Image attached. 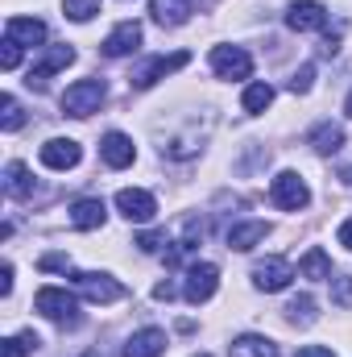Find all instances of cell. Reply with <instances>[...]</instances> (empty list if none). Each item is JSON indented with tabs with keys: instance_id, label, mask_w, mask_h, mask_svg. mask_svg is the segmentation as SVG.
I'll list each match as a JSON object with an SVG mask.
<instances>
[{
	"instance_id": "6da1fadb",
	"label": "cell",
	"mask_w": 352,
	"mask_h": 357,
	"mask_svg": "<svg viewBox=\"0 0 352 357\" xmlns=\"http://www.w3.org/2000/svg\"><path fill=\"white\" fill-rule=\"evenodd\" d=\"M33 307H38L46 320H54V324H67V328L79 324V303H75V295H67L63 287H42V291L33 295Z\"/></svg>"
},
{
	"instance_id": "7a4b0ae2",
	"label": "cell",
	"mask_w": 352,
	"mask_h": 357,
	"mask_svg": "<svg viewBox=\"0 0 352 357\" xmlns=\"http://www.w3.org/2000/svg\"><path fill=\"white\" fill-rule=\"evenodd\" d=\"M104 79H79V84H71V88L63 91V112L67 116H91V112H99V104H104Z\"/></svg>"
},
{
	"instance_id": "3957f363",
	"label": "cell",
	"mask_w": 352,
	"mask_h": 357,
	"mask_svg": "<svg viewBox=\"0 0 352 357\" xmlns=\"http://www.w3.org/2000/svg\"><path fill=\"white\" fill-rule=\"evenodd\" d=\"M191 63V54L186 50H175V54H158V59H150V63H141L133 75H129V84L137 91H145V88H154L158 79H166V75H175V71H182Z\"/></svg>"
},
{
	"instance_id": "277c9868",
	"label": "cell",
	"mask_w": 352,
	"mask_h": 357,
	"mask_svg": "<svg viewBox=\"0 0 352 357\" xmlns=\"http://www.w3.org/2000/svg\"><path fill=\"white\" fill-rule=\"evenodd\" d=\"M269 199L278 208H286V212H303L311 204V187L303 183V175L282 171V175H273V183H269Z\"/></svg>"
},
{
	"instance_id": "5b68a950",
	"label": "cell",
	"mask_w": 352,
	"mask_h": 357,
	"mask_svg": "<svg viewBox=\"0 0 352 357\" xmlns=\"http://www.w3.org/2000/svg\"><path fill=\"white\" fill-rule=\"evenodd\" d=\"M75 278V287H79V295L91 299V303H116V299H125L129 291L112 278V274H95V270H75L71 274Z\"/></svg>"
},
{
	"instance_id": "8992f818",
	"label": "cell",
	"mask_w": 352,
	"mask_h": 357,
	"mask_svg": "<svg viewBox=\"0 0 352 357\" xmlns=\"http://www.w3.org/2000/svg\"><path fill=\"white\" fill-rule=\"evenodd\" d=\"M211 71L220 79H249L253 75V59L245 46H216L211 50Z\"/></svg>"
},
{
	"instance_id": "52a82bcc",
	"label": "cell",
	"mask_w": 352,
	"mask_h": 357,
	"mask_svg": "<svg viewBox=\"0 0 352 357\" xmlns=\"http://www.w3.org/2000/svg\"><path fill=\"white\" fill-rule=\"evenodd\" d=\"M216 287H220V266L216 262H195V266L186 270L182 295H186V303H207L216 295Z\"/></svg>"
},
{
	"instance_id": "ba28073f",
	"label": "cell",
	"mask_w": 352,
	"mask_h": 357,
	"mask_svg": "<svg viewBox=\"0 0 352 357\" xmlns=\"http://www.w3.org/2000/svg\"><path fill=\"white\" fill-rule=\"evenodd\" d=\"M286 25L294 33H311V29H328V8L319 0H294L286 8Z\"/></svg>"
},
{
	"instance_id": "9c48e42d",
	"label": "cell",
	"mask_w": 352,
	"mask_h": 357,
	"mask_svg": "<svg viewBox=\"0 0 352 357\" xmlns=\"http://www.w3.org/2000/svg\"><path fill=\"white\" fill-rule=\"evenodd\" d=\"M71 63H75V50H71V46H50V50L29 67V79H25V84H29V88H46V79H50L54 71H67Z\"/></svg>"
},
{
	"instance_id": "30bf717a",
	"label": "cell",
	"mask_w": 352,
	"mask_h": 357,
	"mask_svg": "<svg viewBox=\"0 0 352 357\" xmlns=\"http://www.w3.org/2000/svg\"><path fill=\"white\" fill-rule=\"evenodd\" d=\"M116 208H120L129 220H137V225H145V220L158 216V199H154L150 191H141V187H125V191H116Z\"/></svg>"
},
{
	"instance_id": "8fae6325",
	"label": "cell",
	"mask_w": 352,
	"mask_h": 357,
	"mask_svg": "<svg viewBox=\"0 0 352 357\" xmlns=\"http://www.w3.org/2000/svg\"><path fill=\"white\" fill-rule=\"evenodd\" d=\"M290 278H294V266L286 258H265V262L253 266V287L257 291H286Z\"/></svg>"
},
{
	"instance_id": "7c38bea8",
	"label": "cell",
	"mask_w": 352,
	"mask_h": 357,
	"mask_svg": "<svg viewBox=\"0 0 352 357\" xmlns=\"http://www.w3.org/2000/svg\"><path fill=\"white\" fill-rule=\"evenodd\" d=\"M99 158L112 167V171H125V167H133V158H137V146H133V137H125V133H104V142H99Z\"/></svg>"
},
{
	"instance_id": "4fadbf2b",
	"label": "cell",
	"mask_w": 352,
	"mask_h": 357,
	"mask_svg": "<svg viewBox=\"0 0 352 357\" xmlns=\"http://www.w3.org/2000/svg\"><path fill=\"white\" fill-rule=\"evenodd\" d=\"M79 158H83V150L71 137H54L42 146V167H50V171H71V167H79Z\"/></svg>"
},
{
	"instance_id": "5bb4252c",
	"label": "cell",
	"mask_w": 352,
	"mask_h": 357,
	"mask_svg": "<svg viewBox=\"0 0 352 357\" xmlns=\"http://www.w3.org/2000/svg\"><path fill=\"white\" fill-rule=\"evenodd\" d=\"M137 46H141V25H137V21H120V25L104 38L99 50H104L108 59H125V54H133Z\"/></svg>"
},
{
	"instance_id": "9a60e30c",
	"label": "cell",
	"mask_w": 352,
	"mask_h": 357,
	"mask_svg": "<svg viewBox=\"0 0 352 357\" xmlns=\"http://www.w3.org/2000/svg\"><path fill=\"white\" fill-rule=\"evenodd\" d=\"M162 354H166V333L162 328H141L120 345V357H162Z\"/></svg>"
},
{
	"instance_id": "2e32d148",
	"label": "cell",
	"mask_w": 352,
	"mask_h": 357,
	"mask_svg": "<svg viewBox=\"0 0 352 357\" xmlns=\"http://www.w3.org/2000/svg\"><path fill=\"white\" fill-rule=\"evenodd\" d=\"M191 13H195L191 0H150V17H154L162 29H178V25H186Z\"/></svg>"
},
{
	"instance_id": "e0dca14e",
	"label": "cell",
	"mask_w": 352,
	"mask_h": 357,
	"mask_svg": "<svg viewBox=\"0 0 352 357\" xmlns=\"http://www.w3.org/2000/svg\"><path fill=\"white\" fill-rule=\"evenodd\" d=\"M265 237H269V225L265 220H245V225H232L228 229V250H253V245H262Z\"/></svg>"
},
{
	"instance_id": "ac0fdd59",
	"label": "cell",
	"mask_w": 352,
	"mask_h": 357,
	"mask_svg": "<svg viewBox=\"0 0 352 357\" xmlns=\"http://www.w3.org/2000/svg\"><path fill=\"white\" fill-rule=\"evenodd\" d=\"M4 33L17 38L21 46H42L46 42V21H38V17H8Z\"/></svg>"
},
{
	"instance_id": "d6986e66",
	"label": "cell",
	"mask_w": 352,
	"mask_h": 357,
	"mask_svg": "<svg viewBox=\"0 0 352 357\" xmlns=\"http://www.w3.org/2000/svg\"><path fill=\"white\" fill-rule=\"evenodd\" d=\"M104 216H108L104 199H79V204L71 208V225H75L79 233H91V229H99V225H104Z\"/></svg>"
},
{
	"instance_id": "ffe728a7",
	"label": "cell",
	"mask_w": 352,
	"mask_h": 357,
	"mask_svg": "<svg viewBox=\"0 0 352 357\" xmlns=\"http://www.w3.org/2000/svg\"><path fill=\"white\" fill-rule=\"evenodd\" d=\"M228 354H232V357H278V345H273L269 337L245 333V337H237V341L228 345Z\"/></svg>"
},
{
	"instance_id": "44dd1931",
	"label": "cell",
	"mask_w": 352,
	"mask_h": 357,
	"mask_svg": "<svg viewBox=\"0 0 352 357\" xmlns=\"http://www.w3.org/2000/svg\"><path fill=\"white\" fill-rule=\"evenodd\" d=\"M311 146H315V154H336L344 146V129L336 121H323V125L311 129Z\"/></svg>"
},
{
	"instance_id": "7402d4cb",
	"label": "cell",
	"mask_w": 352,
	"mask_h": 357,
	"mask_svg": "<svg viewBox=\"0 0 352 357\" xmlns=\"http://www.w3.org/2000/svg\"><path fill=\"white\" fill-rule=\"evenodd\" d=\"M4 191H8L13 199L33 195V178H29V167H25V162H8V167H4Z\"/></svg>"
},
{
	"instance_id": "603a6c76",
	"label": "cell",
	"mask_w": 352,
	"mask_h": 357,
	"mask_svg": "<svg viewBox=\"0 0 352 357\" xmlns=\"http://www.w3.org/2000/svg\"><path fill=\"white\" fill-rule=\"evenodd\" d=\"M298 274H303V278H332V258L315 245V250H307V254H303Z\"/></svg>"
},
{
	"instance_id": "cb8c5ba5",
	"label": "cell",
	"mask_w": 352,
	"mask_h": 357,
	"mask_svg": "<svg viewBox=\"0 0 352 357\" xmlns=\"http://www.w3.org/2000/svg\"><path fill=\"white\" fill-rule=\"evenodd\" d=\"M286 320H290L294 328L315 324V299H311V295H294V299L286 303Z\"/></svg>"
},
{
	"instance_id": "d4e9b609",
	"label": "cell",
	"mask_w": 352,
	"mask_h": 357,
	"mask_svg": "<svg viewBox=\"0 0 352 357\" xmlns=\"http://www.w3.org/2000/svg\"><path fill=\"white\" fill-rule=\"evenodd\" d=\"M241 104H245V112H253V116H257V112H265V108L273 104V88H269V84H249Z\"/></svg>"
},
{
	"instance_id": "484cf974",
	"label": "cell",
	"mask_w": 352,
	"mask_h": 357,
	"mask_svg": "<svg viewBox=\"0 0 352 357\" xmlns=\"http://www.w3.org/2000/svg\"><path fill=\"white\" fill-rule=\"evenodd\" d=\"M25 125V112H21V104H17V96H4L0 100V129L4 133H17Z\"/></svg>"
},
{
	"instance_id": "4316f807",
	"label": "cell",
	"mask_w": 352,
	"mask_h": 357,
	"mask_svg": "<svg viewBox=\"0 0 352 357\" xmlns=\"http://www.w3.org/2000/svg\"><path fill=\"white\" fill-rule=\"evenodd\" d=\"M42 341L33 337V333H21V337H8V341H0V357H25L33 354Z\"/></svg>"
},
{
	"instance_id": "83f0119b",
	"label": "cell",
	"mask_w": 352,
	"mask_h": 357,
	"mask_svg": "<svg viewBox=\"0 0 352 357\" xmlns=\"http://www.w3.org/2000/svg\"><path fill=\"white\" fill-rule=\"evenodd\" d=\"M63 13L71 21H91L99 13V0H63Z\"/></svg>"
},
{
	"instance_id": "f1b7e54d",
	"label": "cell",
	"mask_w": 352,
	"mask_h": 357,
	"mask_svg": "<svg viewBox=\"0 0 352 357\" xmlns=\"http://www.w3.org/2000/svg\"><path fill=\"white\" fill-rule=\"evenodd\" d=\"M0 67H4V71H17V67H21V42L8 38V33H4V42H0Z\"/></svg>"
},
{
	"instance_id": "f546056e",
	"label": "cell",
	"mask_w": 352,
	"mask_h": 357,
	"mask_svg": "<svg viewBox=\"0 0 352 357\" xmlns=\"http://www.w3.org/2000/svg\"><path fill=\"white\" fill-rule=\"evenodd\" d=\"M311 84H315V67H311V63H303V67L290 75V84H286V88L294 91V96H307V91H311Z\"/></svg>"
},
{
	"instance_id": "4dcf8cb0",
	"label": "cell",
	"mask_w": 352,
	"mask_h": 357,
	"mask_svg": "<svg viewBox=\"0 0 352 357\" xmlns=\"http://www.w3.org/2000/svg\"><path fill=\"white\" fill-rule=\"evenodd\" d=\"M332 303L352 307V274H344V278H332Z\"/></svg>"
},
{
	"instance_id": "1f68e13d",
	"label": "cell",
	"mask_w": 352,
	"mask_h": 357,
	"mask_svg": "<svg viewBox=\"0 0 352 357\" xmlns=\"http://www.w3.org/2000/svg\"><path fill=\"white\" fill-rule=\"evenodd\" d=\"M137 245H141L145 254H158V250L166 245V233H141V237H137Z\"/></svg>"
},
{
	"instance_id": "d6a6232c",
	"label": "cell",
	"mask_w": 352,
	"mask_h": 357,
	"mask_svg": "<svg viewBox=\"0 0 352 357\" xmlns=\"http://www.w3.org/2000/svg\"><path fill=\"white\" fill-rule=\"evenodd\" d=\"M42 270H71V258H63V254H46V258H42Z\"/></svg>"
},
{
	"instance_id": "836d02e7",
	"label": "cell",
	"mask_w": 352,
	"mask_h": 357,
	"mask_svg": "<svg viewBox=\"0 0 352 357\" xmlns=\"http://www.w3.org/2000/svg\"><path fill=\"white\" fill-rule=\"evenodd\" d=\"M294 357H336V354H332L328 345H303V349H298Z\"/></svg>"
},
{
	"instance_id": "e575fe53",
	"label": "cell",
	"mask_w": 352,
	"mask_h": 357,
	"mask_svg": "<svg viewBox=\"0 0 352 357\" xmlns=\"http://www.w3.org/2000/svg\"><path fill=\"white\" fill-rule=\"evenodd\" d=\"M154 299L170 303V299H175V282H158V287H154Z\"/></svg>"
},
{
	"instance_id": "d590c367",
	"label": "cell",
	"mask_w": 352,
	"mask_h": 357,
	"mask_svg": "<svg viewBox=\"0 0 352 357\" xmlns=\"http://www.w3.org/2000/svg\"><path fill=\"white\" fill-rule=\"evenodd\" d=\"M0 295H13V266L0 270Z\"/></svg>"
},
{
	"instance_id": "8d00e7d4",
	"label": "cell",
	"mask_w": 352,
	"mask_h": 357,
	"mask_svg": "<svg viewBox=\"0 0 352 357\" xmlns=\"http://www.w3.org/2000/svg\"><path fill=\"white\" fill-rule=\"evenodd\" d=\"M336 237H340V245L352 254V220H344V225H340V233H336Z\"/></svg>"
},
{
	"instance_id": "74e56055",
	"label": "cell",
	"mask_w": 352,
	"mask_h": 357,
	"mask_svg": "<svg viewBox=\"0 0 352 357\" xmlns=\"http://www.w3.org/2000/svg\"><path fill=\"white\" fill-rule=\"evenodd\" d=\"M344 112H349V116H352V91H349V100H344Z\"/></svg>"
},
{
	"instance_id": "f35d334b",
	"label": "cell",
	"mask_w": 352,
	"mask_h": 357,
	"mask_svg": "<svg viewBox=\"0 0 352 357\" xmlns=\"http://www.w3.org/2000/svg\"><path fill=\"white\" fill-rule=\"evenodd\" d=\"M340 178H344V183H352V167H349V171H340Z\"/></svg>"
},
{
	"instance_id": "ab89813d",
	"label": "cell",
	"mask_w": 352,
	"mask_h": 357,
	"mask_svg": "<svg viewBox=\"0 0 352 357\" xmlns=\"http://www.w3.org/2000/svg\"><path fill=\"white\" fill-rule=\"evenodd\" d=\"M195 357H207V354H195Z\"/></svg>"
},
{
	"instance_id": "60d3db41",
	"label": "cell",
	"mask_w": 352,
	"mask_h": 357,
	"mask_svg": "<svg viewBox=\"0 0 352 357\" xmlns=\"http://www.w3.org/2000/svg\"><path fill=\"white\" fill-rule=\"evenodd\" d=\"M83 357H95V354H83Z\"/></svg>"
}]
</instances>
